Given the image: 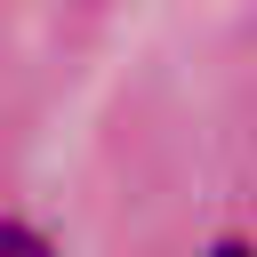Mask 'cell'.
I'll use <instances>...</instances> for the list:
<instances>
[{"instance_id": "cell-1", "label": "cell", "mask_w": 257, "mask_h": 257, "mask_svg": "<svg viewBox=\"0 0 257 257\" xmlns=\"http://www.w3.org/2000/svg\"><path fill=\"white\" fill-rule=\"evenodd\" d=\"M0 257H48V241L32 225H0Z\"/></svg>"}]
</instances>
